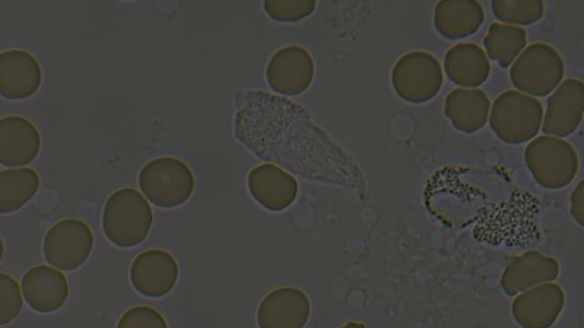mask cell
I'll list each match as a JSON object with an SVG mask.
<instances>
[{"label":"cell","instance_id":"obj_1","mask_svg":"<svg viewBox=\"0 0 584 328\" xmlns=\"http://www.w3.org/2000/svg\"><path fill=\"white\" fill-rule=\"evenodd\" d=\"M235 103V136L251 151L295 174L333 179L337 148L303 108L262 90L239 91Z\"/></svg>","mask_w":584,"mask_h":328},{"label":"cell","instance_id":"obj_2","mask_svg":"<svg viewBox=\"0 0 584 328\" xmlns=\"http://www.w3.org/2000/svg\"><path fill=\"white\" fill-rule=\"evenodd\" d=\"M538 200L532 194L514 190L506 200L492 202L474 218V232L496 224L475 236L495 246H526L537 238Z\"/></svg>","mask_w":584,"mask_h":328},{"label":"cell","instance_id":"obj_3","mask_svg":"<svg viewBox=\"0 0 584 328\" xmlns=\"http://www.w3.org/2000/svg\"><path fill=\"white\" fill-rule=\"evenodd\" d=\"M152 220V210L145 198L133 188H122L108 198L102 228L114 245L130 248L145 240Z\"/></svg>","mask_w":584,"mask_h":328},{"label":"cell","instance_id":"obj_4","mask_svg":"<svg viewBox=\"0 0 584 328\" xmlns=\"http://www.w3.org/2000/svg\"><path fill=\"white\" fill-rule=\"evenodd\" d=\"M139 186L152 204L171 209L189 200L194 189V176L182 160L159 157L142 167L139 174Z\"/></svg>","mask_w":584,"mask_h":328},{"label":"cell","instance_id":"obj_5","mask_svg":"<svg viewBox=\"0 0 584 328\" xmlns=\"http://www.w3.org/2000/svg\"><path fill=\"white\" fill-rule=\"evenodd\" d=\"M513 85L536 97L551 93L564 75V62L551 46L535 43L528 46L513 63L509 71Z\"/></svg>","mask_w":584,"mask_h":328},{"label":"cell","instance_id":"obj_6","mask_svg":"<svg viewBox=\"0 0 584 328\" xmlns=\"http://www.w3.org/2000/svg\"><path fill=\"white\" fill-rule=\"evenodd\" d=\"M542 116L539 100L516 90H507L494 101L490 124L503 140L519 143L535 136Z\"/></svg>","mask_w":584,"mask_h":328},{"label":"cell","instance_id":"obj_7","mask_svg":"<svg viewBox=\"0 0 584 328\" xmlns=\"http://www.w3.org/2000/svg\"><path fill=\"white\" fill-rule=\"evenodd\" d=\"M443 70L432 54L416 50L400 57L391 70V85L403 100L419 104L431 100L439 92Z\"/></svg>","mask_w":584,"mask_h":328},{"label":"cell","instance_id":"obj_8","mask_svg":"<svg viewBox=\"0 0 584 328\" xmlns=\"http://www.w3.org/2000/svg\"><path fill=\"white\" fill-rule=\"evenodd\" d=\"M93 234L82 220L66 219L54 224L47 232L43 252L46 261L62 271L80 267L89 257Z\"/></svg>","mask_w":584,"mask_h":328},{"label":"cell","instance_id":"obj_9","mask_svg":"<svg viewBox=\"0 0 584 328\" xmlns=\"http://www.w3.org/2000/svg\"><path fill=\"white\" fill-rule=\"evenodd\" d=\"M526 159L536 179L548 188L568 183L578 167L573 149L565 141L550 137H540L530 143Z\"/></svg>","mask_w":584,"mask_h":328},{"label":"cell","instance_id":"obj_10","mask_svg":"<svg viewBox=\"0 0 584 328\" xmlns=\"http://www.w3.org/2000/svg\"><path fill=\"white\" fill-rule=\"evenodd\" d=\"M314 73V61L309 52L297 45L277 50L269 59L266 68L268 86L274 91L286 96H296L304 92L310 86Z\"/></svg>","mask_w":584,"mask_h":328},{"label":"cell","instance_id":"obj_11","mask_svg":"<svg viewBox=\"0 0 584 328\" xmlns=\"http://www.w3.org/2000/svg\"><path fill=\"white\" fill-rule=\"evenodd\" d=\"M179 276L175 258L166 251L147 250L133 260L130 268V280L141 294L159 298L175 286Z\"/></svg>","mask_w":584,"mask_h":328},{"label":"cell","instance_id":"obj_12","mask_svg":"<svg viewBox=\"0 0 584 328\" xmlns=\"http://www.w3.org/2000/svg\"><path fill=\"white\" fill-rule=\"evenodd\" d=\"M309 314L308 295L298 288L286 286L273 290L263 298L256 319L262 328H301Z\"/></svg>","mask_w":584,"mask_h":328},{"label":"cell","instance_id":"obj_13","mask_svg":"<svg viewBox=\"0 0 584 328\" xmlns=\"http://www.w3.org/2000/svg\"><path fill=\"white\" fill-rule=\"evenodd\" d=\"M251 196L266 210L280 211L295 200L296 179L276 165L265 163L252 169L247 177Z\"/></svg>","mask_w":584,"mask_h":328},{"label":"cell","instance_id":"obj_14","mask_svg":"<svg viewBox=\"0 0 584 328\" xmlns=\"http://www.w3.org/2000/svg\"><path fill=\"white\" fill-rule=\"evenodd\" d=\"M42 71L37 60L22 49H8L0 55V93L13 100L24 99L39 88Z\"/></svg>","mask_w":584,"mask_h":328},{"label":"cell","instance_id":"obj_15","mask_svg":"<svg viewBox=\"0 0 584 328\" xmlns=\"http://www.w3.org/2000/svg\"><path fill=\"white\" fill-rule=\"evenodd\" d=\"M583 105L582 81L576 78L564 80L547 100L543 131L558 136L571 133L582 119Z\"/></svg>","mask_w":584,"mask_h":328},{"label":"cell","instance_id":"obj_16","mask_svg":"<svg viewBox=\"0 0 584 328\" xmlns=\"http://www.w3.org/2000/svg\"><path fill=\"white\" fill-rule=\"evenodd\" d=\"M22 292L27 304L39 313L58 310L68 295L65 275L47 265L30 268L21 281Z\"/></svg>","mask_w":584,"mask_h":328},{"label":"cell","instance_id":"obj_17","mask_svg":"<svg viewBox=\"0 0 584 328\" xmlns=\"http://www.w3.org/2000/svg\"><path fill=\"white\" fill-rule=\"evenodd\" d=\"M40 136L35 125L19 116L0 120V162L18 167L31 162L38 154Z\"/></svg>","mask_w":584,"mask_h":328},{"label":"cell","instance_id":"obj_18","mask_svg":"<svg viewBox=\"0 0 584 328\" xmlns=\"http://www.w3.org/2000/svg\"><path fill=\"white\" fill-rule=\"evenodd\" d=\"M483 22V7L474 0H443L434 8V27L441 36L448 39H459L472 35Z\"/></svg>","mask_w":584,"mask_h":328},{"label":"cell","instance_id":"obj_19","mask_svg":"<svg viewBox=\"0 0 584 328\" xmlns=\"http://www.w3.org/2000/svg\"><path fill=\"white\" fill-rule=\"evenodd\" d=\"M443 67L452 82L467 87L480 86L490 72V64L484 50L467 42L458 43L447 51Z\"/></svg>","mask_w":584,"mask_h":328},{"label":"cell","instance_id":"obj_20","mask_svg":"<svg viewBox=\"0 0 584 328\" xmlns=\"http://www.w3.org/2000/svg\"><path fill=\"white\" fill-rule=\"evenodd\" d=\"M489 107V99L482 90L460 87L447 95L444 114L457 129L469 133L485 125Z\"/></svg>","mask_w":584,"mask_h":328},{"label":"cell","instance_id":"obj_21","mask_svg":"<svg viewBox=\"0 0 584 328\" xmlns=\"http://www.w3.org/2000/svg\"><path fill=\"white\" fill-rule=\"evenodd\" d=\"M39 177L30 168L5 169L0 173V212L20 209L38 190Z\"/></svg>","mask_w":584,"mask_h":328},{"label":"cell","instance_id":"obj_22","mask_svg":"<svg viewBox=\"0 0 584 328\" xmlns=\"http://www.w3.org/2000/svg\"><path fill=\"white\" fill-rule=\"evenodd\" d=\"M527 34L524 28L493 23L484 39L487 56L502 67H507L524 49Z\"/></svg>","mask_w":584,"mask_h":328},{"label":"cell","instance_id":"obj_23","mask_svg":"<svg viewBox=\"0 0 584 328\" xmlns=\"http://www.w3.org/2000/svg\"><path fill=\"white\" fill-rule=\"evenodd\" d=\"M492 10L502 22L527 26L542 17L544 5L541 0H494Z\"/></svg>","mask_w":584,"mask_h":328},{"label":"cell","instance_id":"obj_24","mask_svg":"<svg viewBox=\"0 0 584 328\" xmlns=\"http://www.w3.org/2000/svg\"><path fill=\"white\" fill-rule=\"evenodd\" d=\"M315 0H266L264 8L266 14L279 22L299 21L313 13Z\"/></svg>","mask_w":584,"mask_h":328},{"label":"cell","instance_id":"obj_25","mask_svg":"<svg viewBox=\"0 0 584 328\" xmlns=\"http://www.w3.org/2000/svg\"><path fill=\"white\" fill-rule=\"evenodd\" d=\"M23 306L20 288L16 280L5 273L0 274V325L12 322Z\"/></svg>","mask_w":584,"mask_h":328},{"label":"cell","instance_id":"obj_26","mask_svg":"<svg viewBox=\"0 0 584 328\" xmlns=\"http://www.w3.org/2000/svg\"><path fill=\"white\" fill-rule=\"evenodd\" d=\"M119 328H166L163 316L155 309L148 306H135L121 316Z\"/></svg>","mask_w":584,"mask_h":328}]
</instances>
